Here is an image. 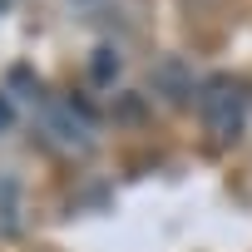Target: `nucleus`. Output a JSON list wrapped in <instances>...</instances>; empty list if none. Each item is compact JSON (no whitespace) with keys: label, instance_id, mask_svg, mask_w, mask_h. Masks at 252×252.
Here are the masks:
<instances>
[{"label":"nucleus","instance_id":"f257e3e1","mask_svg":"<svg viewBox=\"0 0 252 252\" xmlns=\"http://www.w3.org/2000/svg\"><path fill=\"white\" fill-rule=\"evenodd\" d=\"M203 124L213 139H237L247 124V84L237 74H218L203 84Z\"/></svg>","mask_w":252,"mask_h":252},{"label":"nucleus","instance_id":"f03ea898","mask_svg":"<svg viewBox=\"0 0 252 252\" xmlns=\"http://www.w3.org/2000/svg\"><path fill=\"white\" fill-rule=\"evenodd\" d=\"M154 84H158L173 104H183V99L193 94V79H188V64H183V60H163V64L154 69Z\"/></svg>","mask_w":252,"mask_h":252},{"label":"nucleus","instance_id":"20e7f679","mask_svg":"<svg viewBox=\"0 0 252 252\" xmlns=\"http://www.w3.org/2000/svg\"><path fill=\"white\" fill-rule=\"evenodd\" d=\"M10 124H15V104H10L5 94H0V134H5V129H10Z\"/></svg>","mask_w":252,"mask_h":252},{"label":"nucleus","instance_id":"7ed1b4c3","mask_svg":"<svg viewBox=\"0 0 252 252\" xmlns=\"http://www.w3.org/2000/svg\"><path fill=\"white\" fill-rule=\"evenodd\" d=\"M119 79V55H114V45H99L94 55H89V84H114Z\"/></svg>","mask_w":252,"mask_h":252}]
</instances>
